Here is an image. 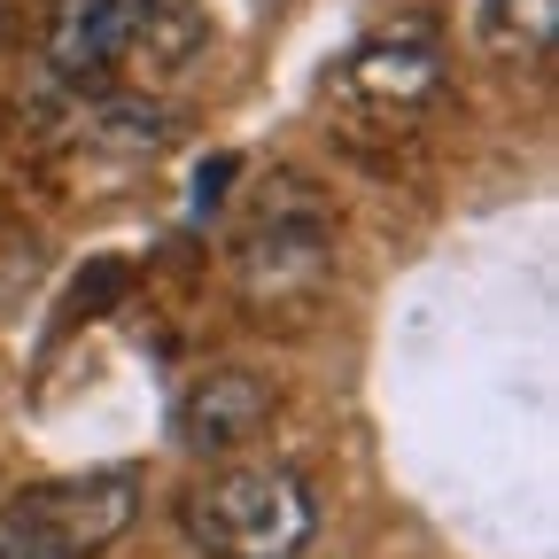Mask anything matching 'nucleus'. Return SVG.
<instances>
[{
  "label": "nucleus",
  "instance_id": "obj_1",
  "mask_svg": "<svg viewBox=\"0 0 559 559\" xmlns=\"http://www.w3.org/2000/svg\"><path fill=\"white\" fill-rule=\"evenodd\" d=\"M179 528L210 559H304L319 498L296 466H218L179 498Z\"/></svg>",
  "mask_w": 559,
  "mask_h": 559
},
{
  "label": "nucleus",
  "instance_id": "obj_2",
  "mask_svg": "<svg viewBox=\"0 0 559 559\" xmlns=\"http://www.w3.org/2000/svg\"><path fill=\"white\" fill-rule=\"evenodd\" d=\"M194 9L187 0H55L47 9V62L70 86H109L124 62H179L194 55Z\"/></svg>",
  "mask_w": 559,
  "mask_h": 559
},
{
  "label": "nucleus",
  "instance_id": "obj_3",
  "mask_svg": "<svg viewBox=\"0 0 559 559\" xmlns=\"http://www.w3.org/2000/svg\"><path fill=\"white\" fill-rule=\"evenodd\" d=\"M234 272H241V296L249 304H264V311H311L334 288V226H326V210L304 187L264 194V210L234 241Z\"/></svg>",
  "mask_w": 559,
  "mask_h": 559
},
{
  "label": "nucleus",
  "instance_id": "obj_4",
  "mask_svg": "<svg viewBox=\"0 0 559 559\" xmlns=\"http://www.w3.org/2000/svg\"><path fill=\"white\" fill-rule=\"evenodd\" d=\"M9 513L55 551V559H102L132 536L140 521V466H79V474H55L32 481L9 498Z\"/></svg>",
  "mask_w": 559,
  "mask_h": 559
},
{
  "label": "nucleus",
  "instance_id": "obj_5",
  "mask_svg": "<svg viewBox=\"0 0 559 559\" xmlns=\"http://www.w3.org/2000/svg\"><path fill=\"white\" fill-rule=\"evenodd\" d=\"M264 419H272V381L249 373V366H210L179 389L171 404V436L187 459H226L241 451L249 436H264Z\"/></svg>",
  "mask_w": 559,
  "mask_h": 559
},
{
  "label": "nucleus",
  "instance_id": "obj_6",
  "mask_svg": "<svg viewBox=\"0 0 559 559\" xmlns=\"http://www.w3.org/2000/svg\"><path fill=\"white\" fill-rule=\"evenodd\" d=\"M489 32L513 47H551V0H489Z\"/></svg>",
  "mask_w": 559,
  "mask_h": 559
}]
</instances>
